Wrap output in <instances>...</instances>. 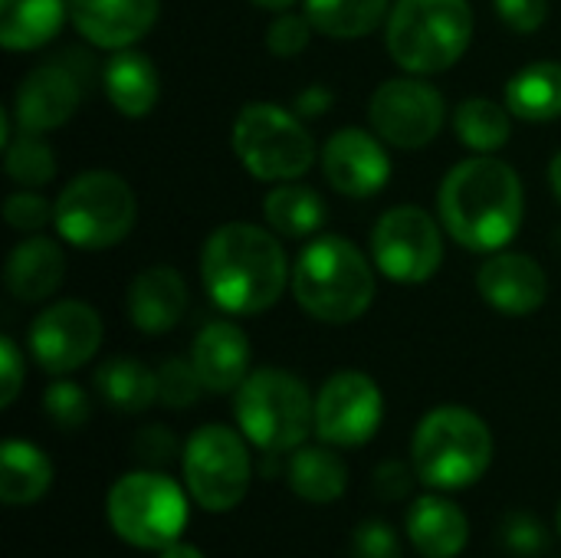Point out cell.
Instances as JSON below:
<instances>
[{
    "mask_svg": "<svg viewBox=\"0 0 561 558\" xmlns=\"http://www.w3.org/2000/svg\"><path fill=\"white\" fill-rule=\"evenodd\" d=\"M437 217L463 250L500 253L516 240L526 217V191L516 168L496 155L457 161L440 181Z\"/></svg>",
    "mask_w": 561,
    "mask_h": 558,
    "instance_id": "cell-1",
    "label": "cell"
},
{
    "mask_svg": "<svg viewBox=\"0 0 561 558\" xmlns=\"http://www.w3.org/2000/svg\"><path fill=\"white\" fill-rule=\"evenodd\" d=\"M201 283L227 316H260L293 286L283 237L260 224H224L201 250Z\"/></svg>",
    "mask_w": 561,
    "mask_h": 558,
    "instance_id": "cell-2",
    "label": "cell"
},
{
    "mask_svg": "<svg viewBox=\"0 0 561 558\" xmlns=\"http://www.w3.org/2000/svg\"><path fill=\"white\" fill-rule=\"evenodd\" d=\"M293 299L325 326H348L375 303V260L348 237L322 234L309 240L293 266Z\"/></svg>",
    "mask_w": 561,
    "mask_h": 558,
    "instance_id": "cell-3",
    "label": "cell"
},
{
    "mask_svg": "<svg viewBox=\"0 0 561 558\" xmlns=\"http://www.w3.org/2000/svg\"><path fill=\"white\" fill-rule=\"evenodd\" d=\"M493 451L490 424L463 405H440L427 411L411 437V464L421 483L440 493L480 483L493 464Z\"/></svg>",
    "mask_w": 561,
    "mask_h": 558,
    "instance_id": "cell-4",
    "label": "cell"
},
{
    "mask_svg": "<svg viewBox=\"0 0 561 558\" xmlns=\"http://www.w3.org/2000/svg\"><path fill=\"white\" fill-rule=\"evenodd\" d=\"M473 43L467 0H394L385 20L388 56L411 76H437L463 59Z\"/></svg>",
    "mask_w": 561,
    "mask_h": 558,
    "instance_id": "cell-5",
    "label": "cell"
},
{
    "mask_svg": "<svg viewBox=\"0 0 561 558\" xmlns=\"http://www.w3.org/2000/svg\"><path fill=\"white\" fill-rule=\"evenodd\" d=\"M233 418L263 454H293L316 431V398L286 368H256L233 391Z\"/></svg>",
    "mask_w": 561,
    "mask_h": 558,
    "instance_id": "cell-6",
    "label": "cell"
},
{
    "mask_svg": "<svg viewBox=\"0 0 561 558\" xmlns=\"http://www.w3.org/2000/svg\"><path fill=\"white\" fill-rule=\"evenodd\" d=\"M187 490L164 470H128L105 497V520L112 533L145 553H161L178 543L191 520Z\"/></svg>",
    "mask_w": 561,
    "mask_h": 558,
    "instance_id": "cell-7",
    "label": "cell"
},
{
    "mask_svg": "<svg viewBox=\"0 0 561 558\" xmlns=\"http://www.w3.org/2000/svg\"><path fill=\"white\" fill-rule=\"evenodd\" d=\"M53 204L59 240L92 253L118 247L138 220L135 191L115 171H85L72 178Z\"/></svg>",
    "mask_w": 561,
    "mask_h": 558,
    "instance_id": "cell-8",
    "label": "cell"
},
{
    "mask_svg": "<svg viewBox=\"0 0 561 558\" xmlns=\"http://www.w3.org/2000/svg\"><path fill=\"white\" fill-rule=\"evenodd\" d=\"M237 161L266 184L299 181L316 164V141L299 112L276 102H247L230 132Z\"/></svg>",
    "mask_w": 561,
    "mask_h": 558,
    "instance_id": "cell-9",
    "label": "cell"
},
{
    "mask_svg": "<svg viewBox=\"0 0 561 558\" xmlns=\"http://www.w3.org/2000/svg\"><path fill=\"white\" fill-rule=\"evenodd\" d=\"M247 444L243 431L227 424H201L184 441V487L201 510L230 513L247 500L253 480V457Z\"/></svg>",
    "mask_w": 561,
    "mask_h": 558,
    "instance_id": "cell-10",
    "label": "cell"
},
{
    "mask_svg": "<svg viewBox=\"0 0 561 558\" xmlns=\"http://www.w3.org/2000/svg\"><path fill=\"white\" fill-rule=\"evenodd\" d=\"M444 224L417 204L385 210L371 227L375 270L401 286H417L437 276L444 263Z\"/></svg>",
    "mask_w": 561,
    "mask_h": 558,
    "instance_id": "cell-11",
    "label": "cell"
},
{
    "mask_svg": "<svg viewBox=\"0 0 561 558\" xmlns=\"http://www.w3.org/2000/svg\"><path fill=\"white\" fill-rule=\"evenodd\" d=\"M368 122L371 128L401 151L427 148L447 122L444 92L427 82V76H394L385 79L368 99Z\"/></svg>",
    "mask_w": 561,
    "mask_h": 558,
    "instance_id": "cell-12",
    "label": "cell"
},
{
    "mask_svg": "<svg viewBox=\"0 0 561 558\" xmlns=\"http://www.w3.org/2000/svg\"><path fill=\"white\" fill-rule=\"evenodd\" d=\"M385 421V395L365 372L342 368L316 395V437L339 451L365 447Z\"/></svg>",
    "mask_w": 561,
    "mask_h": 558,
    "instance_id": "cell-13",
    "label": "cell"
},
{
    "mask_svg": "<svg viewBox=\"0 0 561 558\" xmlns=\"http://www.w3.org/2000/svg\"><path fill=\"white\" fill-rule=\"evenodd\" d=\"M89 82V53H66L33 66L13 92V122L30 132H53L66 125L85 95Z\"/></svg>",
    "mask_w": 561,
    "mask_h": 558,
    "instance_id": "cell-14",
    "label": "cell"
},
{
    "mask_svg": "<svg viewBox=\"0 0 561 558\" xmlns=\"http://www.w3.org/2000/svg\"><path fill=\"white\" fill-rule=\"evenodd\" d=\"M102 335H105V326L89 303L59 299L30 322L26 345L36 365L49 372L53 378H59L89 365L95 352L102 349Z\"/></svg>",
    "mask_w": 561,
    "mask_h": 558,
    "instance_id": "cell-15",
    "label": "cell"
},
{
    "mask_svg": "<svg viewBox=\"0 0 561 558\" xmlns=\"http://www.w3.org/2000/svg\"><path fill=\"white\" fill-rule=\"evenodd\" d=\"M325 181L345 197H375L391 181V158L388 141L371 128H339L329 135L319 155Z\"/></svg>",
    "mask_w": 561,
    "mask_h": 558,
    "instance_id": "cell-16",
    "label": "cell"
},
{
    "mask_svg": "<svg viewBox=\"0 0 561 558\" xmlns=\"http://www.w3.org/2000/svg\"><path fill=\"white\" fill-rule=\"evenodd\" d=\"M477 293L503 316H533L549 299V276L536 257L500 250L477 270Z\"/></svg>",
    "mask_w": 561,
    "mask_h": 558,
    "instance_id": "cell-17",
    "label": "cell"
},
{
    "mask_svg": "<svg viewBox=\"0 0 561 558\" xmlns=\"http://www.w3.org/2000/svg\"><path fill=\"white\" fill-rule=\"evenodd\" d=\"M161 0H69L79 36L99 49H128L158 23Z\"/></svg>",
    "mask_w": 561,
    "mask_h": 558,
    "instance_id": "cell-18",
    "label": "cell"
},
{
    "mask_svg": "<svg viewBox=\"0 0 561 558\" xmlns=\"http://www.w3.org/2000/svg\"><path fill=\"white\" fill-rule=\"evenodd\" d=\"M191 362L207 391L233 395L250 375V339L233 319H210L191 345Z\"/></svg>",
    "mask_w": 561,
    "mask_h": 558,
    "instance_id": "cell-19",
    "label": "cell"
},
{
    "mask_svg": "<svg viewBox=\"0 0 561 558\" xmlns=\"http://www.w3.org/2000/svg\"><path fill=\"white\" fill-rule=\"evenodd\" d=\"M125 309H128V319H131V326L138 332H145V335H164L187 312V283L168 263L145 266L128 283Z\"/></svg>",
    "mask_w": 561,
    "mask_h": 558,
    "instance_id": "cell-20",
    "label": "cell"
},
{
    "mask_svg": "<svg viewBox=\"0 0 561 558\" xmlns=\"http://www.w3.org/2000/svg\"><path fill=\"white\" fill-rule=\"evenodd\" d=\"M411 546L424 558H457L470 543V520L447 493H421L404 520Z\"/></svg>",
    "mask_w": 561,
    "mask_h": 558,
    "instance_id": "cell-21",
    "label": "cell"
},
{
    "mask_svg": "<svg viewBox=\"0 0 561 558\" xmlns=\"http://www.w3.org/2000/svg\"><path fill=\"white\" fill-rule=\"evenodd\" d=\"M66 280V253L59 247V240L43 237V234H30L26 240H20L3 266V283L7 293L16 303H46Z\"/></svg>",
    "mask_w": 561,
    "mask_h": 558,
    "instance_id": "cell-22",
    "label": "cell"
},
{
    "mask_svg": "<svg viewBox=\"0 0 561 558\" xmlns=\"http://www.w3.org/2000/svg\"><path fill=\"white\" fill-rule=\"evenodd\" d=\"M102 89L118 115L145 118L161 99V72L135 46L115 49L102 66Z\"/></svg>",
    "mask_w": 561,
    "mask_h": 558,
    "instance_id": "cell-23",
    "label": "cell"
},
{
    "mask_svg": "<svg viewBox=\"0 0 561 558\" xmlns=\"http://www.w3.org/2000/svg\"><path fill=\"white\" fill-rule=\"evenodd\" d=\"M329 444H302L286 460L289 490L316 506H329L348 490V467Z\"/></svg>",
    "mask_w": 561,
    "mask_h": 558,
    "instance_id": "cell-24",
    "label": "cell"
},
{
    "mask_svg": "<svg viewBox=\"0 0 561 558\" xmlns=\"http://www.w3.org/2000/svg\"><path fill=\"white\" fill-rule=\"evenodd\" d=\"M69 0H0V43L10 53L46 46L66 23Z\"/></svg>",
    "mask_w": 561,
    "mask_h": 558,
    "instance_id": "cell-25",
    "label": "cell"
},
{
    "mask_svg": "<svg viewBox=\"0 0 561 558\" xmlns=\"http://www.w3.org/2000/svg\"><path fill=\"white\" fill-rule=\"evenodd\" d=\"M263 217L270 230L283 240H309L325 224V201L316 187L302 181H283L266 191Z\"/></svg>",
    "mask_w": 561,
    "mask_h": 558,
    "instance_id": "cell-26",
    "label": "cell"
},
{
    "mask_svg": "<svg viewBox=\"0 0 561 558\" xmlns=\"http://www.w3.org/2000/svg\"><path fill=\"white\" fill-rule=\"evenodd\" d=\"M53 487V460L30 441L10 437L0 451V500L7 506H33Z\"/></svg>",
    "mask_w": 561,
    "mask_h": 558,
    "instance_id": "cell-27",
    "label": "cell"
},
{
    "mask_svg": "<svg viewBox=\"0 0 561 558\" xmlns=\"http://www.w3.org/2000/svg\"><path fill=\"white\" fill-rule=\"evenodd\" d=\"M506 109L523 122H556L561 118V62L539 59L513 72L503 95Z\"/></svg>",
    "mask_w": 561,
    "mask_h": 558,
    "instance_id": "cell-28",
    "label": "cell"
},
{
    "mask_svg": "<svg viewBox=\"0 0 561 558\" xmlns=\"http://www.w3.org/2000/svg\"><path fill=\"white\" fill-rule=\"evenodd\" d=\"M95 391L112 411L141 414L158 401V372L138 358L115 355L95 368Z\"/></svg>",
    "mask_w": 561,
    "mask_h": 558,
    "instance_id": "cell-29",
    "label": "cell"
},
{
    "mask_svg": "<svg viewBox=\"0 0 561 558\" xmlns=\"http://www.w3.org/2000/svg\"><path fill=\"white\" fill-rule=\"evenodd\" d=\"M302 13L329 39H362L385 26L391 0H302Z\"/></svg>",
    "mask_w": 561,
    "mask_h": 558,
    "instance_id": "cell-30",
    "label": "cell"
},
{
    "mask_svg": "<svg viewBox=\"0 0 561 558\" xmlns=\"http://www.w3.org/2000/svg\"><path fill=\"white\" fill-rule=\"evenodd\" d=\"M454 132L460 145H467L473 155H493L513 135V112L506 109V102L500 105L496 99L473 95L454 109Z\"/></svg>",
    "mask_w": 561,
    "mask_h": 558,
    "instance_id": "cell-31",
    "label": "cell"
},
{
    "mask_svg": "<svg viewBox=\"0 0 561 558\" xmlns=\"http://www.w3.org/2000/svg\"><path fill=\"white\" fill-rule=\"evenodd\" d=\"M3 171L20 187H46L56 178V151L46 141V132L16 128L3 145Z\"/></svg>",
    "mask_w": 561,
    "mask_h": 558,
    "instance_id": "cell-32",
    "label": "cell"
},
{
    "mask_svg": "<svg viewBox=\"0 0 561 558\" xmlns=\"http://www.w3.org/2000/svg\"><path fill=\"white\" fill-rule=\"evenodd\" d=\"M43 414L59 431H82L89 424V418H92V398L85 395L82 385L59 375L43 391Z\"/></svg>",
    "mask_w": 561,
    "mask_h": 558,
    "instance_id": "cell-33",
    "label": "cell"
},
{
    "mask_svg": "<svg viewBox=\"0 0 561 558\" xmlns=\"http://www.w3.org/2000/svg\"><path fill=\"white\" fill-rule=\"evenodd\" d=\"M158 401L171 411H184V408H194L201 401V395L207 391L191 355L187 358H164L158 368Z\"/></svg>",
    "mask_w": 561,
    "mask_h": 558,
    "instance_id": "cell-34",
    "label": "cell"
},
{
    "mask_svg": "<svg viewBox=\"0 0 561 558\" xmlns=\"http://www.w3.org/2000/svg\"><path fill=\"white\" fill-rule=\"evenodd\" d=\"M500 546L516 558H539L549 553V529L533 510H513L500 523Z\"/></svg>",
    "mask_w": 561,
    "mask_h": 558,
    "instance_id": "cell-35",
    "label": "cell"
},
{
    "mask_svg": "<svg viewBox=\"0 0 561 558\" xmlns=\"http://www.w3.org/2000/svg\"><path fill=\"white\" fill-rule=\"evenodd\" d=\"M53 217H56V204H49L36 187L13 191L3 201V220H7V227H13L20 234H39L46 224H53Z\"/></svg>",
    "mask_w": 561,
    "mask_h": 558,
    "instance_id": "cell-36",
    "label": "cell"
},
{
    "mask_svg": "<svg viewBox=\"0 0 561 558\" xmlns=\"http://www.w3.org/2000/svg\"><path fill=\"white\" fill-rule=\"evenodd\" d=\"M312 33L316 26L306 13H296V10L276 13V20L266 30V49L279 59H296L299 53H306Z\"/></svg>",
    "mask_w": 561,
    "mask_h": 558,
    "instance_id": "cell-37",
    "label": "cell"
},
{
    "mask_svg": "<svg viewBox=\"0 0 561 558\" xmlns=\"http://www.w3.org/2000/svg\"><path fill=\"white\" fill-rule=\"evenodd\" d=\"M181 454H184V447L178 444L174 431H168L164 424H148L131 437V457L148 470H164Z\"/></svg>",
    "mask_w": 561,
    "mask_h": 558,
    "instance_id": "cell-38",
    "label": "cell"
},
{
    "mask_svg": "<svg viewBox=\"0 0 561 558\" xmlns=\"http://www.w3.org/2000/svg\"><path fill=\"white\" fill-rule=\"evenodd\" d=\"M352 558H401V539L385 520H365L352 533Z\"/></svg>",
    "mask_w": 561,
    "mask_h": 558,
    "instance_id": "cell-39",
    "label": "cell"
},
{
    "mask_svg": "<svg viewBox=\"0 0 561 558\" xmlns=\"http://www.w3.org/2000/svg\"><path fill=\"white\" fill-rule=\"evenodd\" d=\"M417 470L414 464H404V460H385L378 470H375V493L378 500L385 503H398V500H408L414 483H417Z\"/></svg>",
    "mask_w": 561,
    "mask_h": 558,
    "instance_id": "cell-40",
    "label": "cell"
},
{
    "mask_svg": "<svg viewBox=\"0 0 561 558\" xmlns=\"http://www.w3.org/2000/svg\"><path fill=\"white\" fill-rule=\"evenodd\" d=\"M493 7L513 33H536L549 20V0H493Z\"/></svg>",
    "mask_w": 561,
    "mask_h": 558,
    "instance_id": "cell-41",
    "label": "cell"
},
{
    "mask_svg": "<svg viewBox=\"0 0 561 558\" xmlns=\"http://www.w3.org/2000/svg\"><path fill=\"white\" fill-rule=\"evenodd\" d=\"M26 378V365H23V352L16 349V342L10 335L0 339V405L10 408L23 388Z\"/></svg>",
    "mask_w": 561,
    "mask_h": 558,
    "instance_id": "cell-42",
    "label": "cell"
},
{
    "mask_svg": "<svg viewBox=\"0 0 561 558\" xmlns=\"http://www.w3.org/2000/svg\"><path fill=\"white\" fill-rule=\"evenodd\" d=\"M332 109V92L322 86V82H312L309 89H302L299 95H296V112L302 115V118H319V115H325Z\"/></svg>",
    "mask_w": 561,
    "mask_h": 558,
    "instance_id": "cell-43",
    "label": "cell"
},
{
    "mask_svg": "<svg viewBox=\"0 0 561 558\" xmlns=\"http://www.w3.org/2000/svg\"><path fill=\"white\" fill-rule=\"evenodd\" d=\"M158 558H204V553L197 549V546H191V543H184V539H178V543H171V546H164Z\"/></svg>",
    "mask_w": 561,
    "mask_h": 558,
    "instance_id": "cell-44",
    "label": "cell"
},
{
    "mask_svg": "<svg viewBox=\"0 0 561 558\" xmlns=\"http://www.w3.org/2000/svg\"><path fill=\"white\" fill-rule=\"evenodd\" d=\"M549 187H552V194L559 197L561 204V151L549 161Z\"/></svg>",
    "mask_w": 561,
    "mask_h": 558,
    "instance_id": "cell-45",
    "label": "cell"
},
{
    "mask_svg": "<svg viewBox=\"0 0 561 558\" xmlns=\"http://www.w3.org/2000/svg\"><path fill=\"white\" fill-rule=\"evenodd\" d=\"M250 3H256L260 10H270V13H286V10H293L299 0H250Z\"/></svg>",
    "mask_w": 561,
    "mask_h": 558,
    "instance_id": "cell-46",
    "label": "cell"
},
{
    "mask_svg": "<svg viewBox=\"0 0 561 558\" xmlns=\"http://www.w3.org/2000/svg\"><path fill=\"white\" fill-rule=\"evenodd\" d=\"M556 526H559V536H561V503H559V513H556Z\"/></svg>",
    "mask_w": 561,
    "mask_h": 558,
    "instance_id": "cell-47",
    "label": "cell"
}]
</instances>
